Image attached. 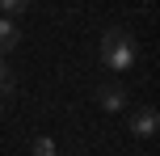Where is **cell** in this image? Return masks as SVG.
Wrapping results in <instances>:
<instances>
[{"label": "cell", "mask_w": 160, "mask_h": 156, "mask_svg": "<svg viewBox=\"0 0 160 156\" xmlns=\"http://www.w3.org/2000/svg\"><path fill=\"white\" fill-rule=\"evenodd\" d=\"M101 63L114 68V72H127V68L135 63V34H127L122 25L105 30L101 34Z\"/></svg>", "instance_id": "obj_1"}, {"label": "cell", "mask_w": 160, "mask_h": 156, "mask_svg": "<svg viewBox=\"0 0 160 156\" xmlns=\"http://www.w3.org/2000/svg\"><path fill=\"white\" fill-rule=\"evenodd\" d=\"M156 127H160V118H156V110H152V106H139L135 114H131V131H135L139 139H152Z\"/></svg>", "instance_id": "obj_2"}, {"label": "cell", "mask_w": 160, "mask_h": 156, "mask_svg": "<svg viewBox=\"0 0 160 156\" xmlns=\"http://www.w3.org/2000/svg\"><path fill=\"white\" fill-rule=\"evenodd\" d=\"M97 97H101V106L110 110V114H118V110L127 106V93H122V84H101V93H97Z\"/></svg>", "instance_id": "obj_3"}, {"label": "cell", "mask_w": 160, "mask_h": 156, "mask_svg": "<svg viewBox=\"0 0 160 156\" xmlns=\"http://www.w3.org/2000/svg\"><path fill=\"white\" fill-rule=\"evenodd\" d=\"M17 42H21V30H17L8 17H0V55H4V51H13Z\"/></svg>", "instance_id": "obj_4"}, {"label": "cell", "mask_w": 160, "mask_h": 156, "mask_svg": "<svg viewBox=\"0 0 160 156\" xmlns=\"http://www.w3.org/2000/svg\"><path fill=\"white\" fill-rule=\"evenodd\" d=\"M34 156H55V143H51L47 135H38V139H34Z\"/></svg>", "instance_id": "obj_5"}, {"label": "cell", "mask_w": 160, "mask_h": 156, "mask_svg": "<svg viewBox=\"0 0 160 156\" xmlns=\"http://www.w3.org/2000/svg\"><path fill=\"white\" fill-rule=\"evenodd\" d=\"M0 8H4V13H25L30 0H0Z\"/></svg>", "instance_id": "obj_6"}, {"label": "cell", "mask_w": 160, "mask_h": 156, "mask_svg": "<svg viewBox=\"0 0 160 156\" xmlns=\"http://www.w3.org/2000/svg\"><path fill=\"white\" fill-rule=\"evenodd\" d=\"M8 89H13V72H8V63L0 59V93H8Z\"/></svg>", "instance_id": "obj_7"}]
</instances>
